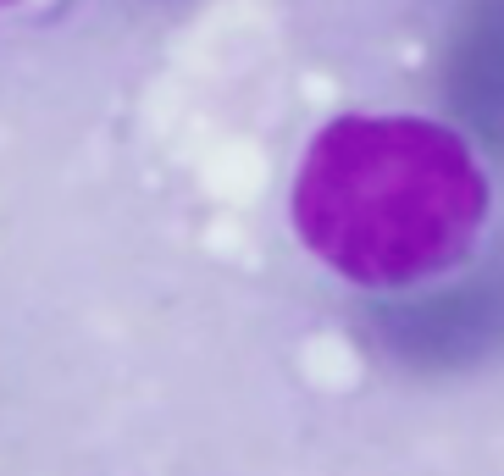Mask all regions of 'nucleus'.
Masks as SVG:
<instances>
[{"mask_svg": "<svg viewBox=\"0 0 504 476\" xmlns=\"http://www.w3.org/2000/svg\"><path fill=\"white\" fill-rule=\"evenodd\" d=\"M488 221V172L455 128L399 111L333 117L305 144L294 228L361 289H421L465 266Z\"/></svg>", "mask_w": 504, "mask_h": 476, "instance_id": "f257e3e1", "label": "nucleus"}, {"mask_svg": "<svg viewBox=\"0 0 504 476\" xmlns=\"http://www.w3.org/2000/svg\"><path fill=\"white\" fill-rule=\"evenodd\" d=\"M377 333L404 366L421 371H455L493 355L504 343V261L421 294L411 289V299L377 310Z\"/></svg>", "mask_w": 504, "mask_h": 476, "instance_id": "f03ea898", "label": "nucleus"}, {"mask_svg": "<svg viewBox=\"0 0 504 476\" xmlns=\"http://www.w3.org/2000/svg\"><path fill=\"white\" fill-rule=\"evenodd\" d=\"M6 6H22V0H0V12H6Z\"/></svg>", "mask_w": 504, "mask_h": 476, "instance_id": "7ed1b4c3", "label": "nucleus"}]
</instances>
